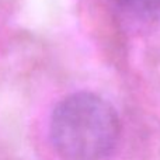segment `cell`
I'll list each match as a JSON object with an SVG mask.
<instances>
[{"instance_id":"1","label":"cell","mask_w":160,"mask_h":160,"mask_svg":"<svg viewBox=\"0 0 160 160\" xmlns=\"http://www.w3.org/2000/svg\"><path fill=\"white\" fill-rule=\"evenodd\" d=\"M49 133L59 155L69 160H100L117 146L121 124L114 107L98 94H70L55 107Z\"/></svg>"},{"instance_id":"2","label":"cell","mask_w":160,"mask_h":160,"mask_svg":"<svg viewBox=\"0 0 160 160\" xmlns=\"http://www.w3.org/2000/svg\"><path fill=\"white\" fill-rule=\"evenodd\" d=\"M125 11L139 17H150L160 13V0H115Z\"/></svg>"}]
</instances>
